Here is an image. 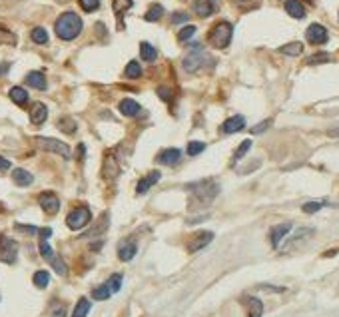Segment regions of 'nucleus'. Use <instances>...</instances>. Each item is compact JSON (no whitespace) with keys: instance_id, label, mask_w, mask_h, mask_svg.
Listing matches in <instances>:
<instances>
[{"instance_id":"1","label":"nucleus","mask_w":339,"mask_h":317,"mask_svg":"<svg viewBox=\"0 0 339 317\" xmlns=\"http://www.w3.org/2000/svg\"><path fill=\"white\" fill-rule=\"evenodd\" d=\"M186 190L192 194V207L196 205H207L216 200V196L220 194V186L214 180H200L194 181V183H188Z\"/></svg>"},{"instance_id":"2","label":"nucleus","mask_w":339,"mask_h":317,"mask_svg":"<svg viewBox=\"0 0 339 317\" xmlns=\"http://www.w3.org/2000/svg\"><path fill=\"white\" fill-rule=\"evenodd\" d=\"M82 18L76 14V12H62L60 16H58V20L54 24V32H56V36L60 38V40H74V38H78L80 36V32H82Z\"/></svg>"},{"instance_id":"3","label":"nucleus","mask_w":339,"mask_h":317,"mask_svg":"<svg viewBox=\"0 0 339 317\" xmlns=\"http://www.w3.org/2000/svg\"><path fill=\"white\" fill-rule=\"evenodd\" d=\"M231 36H233V26L231 22H218L214 24V28L207 32V42L214 46V48H227L231 42Z\"/></svg>"},{"instance_id":"4","label":"nucleus","mask_w":339,"mask_h":317,"mask_svg":"<svg viewBox=\"0 0 339 317\" xmlns=\"http://www.w3.org/2000/svg\"><path fill=\"white\" fill-rule=\"evenodd\" d=\"M34 144H36L40 150H44V152L58 154L60 158H64V160L72 158V150H70V146H68V144H64V142H60V140H54V138H44V136H36V138H34Z\"/></svg>"},{"instance_id":"5","label":"nucleus","mask_w":339,"mask_h":317,"mask_svg":"<svg viewBox=\"0 0 339 317\" xmlns=\"http://www.w3.org/2000/svg\"><path fill=\"white\" fill-rule=\"evenodd\" d=\"M90 220H92L90 207H86V205H78V207H74V209L66 216V226L70 227V229H74V231H78V229H82V227L88 226Z\"/></svg>"},{"instance_id":"6","label":"nucleus","mask_w":339,"mask_h":317,"mask_svg":"<svg viewBox=\"0 0 339 317\" xmlns=\"http://www.w3.org/2000/svg\"><path fill=\"white\" fill-rule=\"evenodd\" d=\"M203 58H205V54H203L202 46L194 44V50H190V52L186 54V58L181 60V66H184V70H186V72L194 74V72H198V70L202 68Z\"/></svg>"},{"instance_id":"7","label":"nucleus","mask_w":339,"mask_h":317,"mask_svg":"<svg viewBox=\"0 0 339 317\" xmlns=\"http://www.w3.org/2000/svg\"><path fill=\"white\" fill-rule=\"evenodd\" d=\"M18 257V244L8 235H0V259L4 263H14Z\"/></svg>"},{"instance_id":"8","label":"nucleus","mask_w":339,"mask_h":317,"mask_svg":"<svg viewBox=\"0 0 339 317\" xmlns=\"http://www.w3.org/2000/svg\"><path fill=\"white\" fill-rule=\"evenodd\" d=\"M305 38H307V42L314 46H319V44H325L327 40H329V32H327V28L325 26H321V24H311L307 30H305Z\"/></svg>"},{"instance_id":"9","label":"nucleus","mask_w":339,"mask_h":317,"mask_svg":"<svg viewBox=\"0 0 339 317\" xmlns=\"http://www.w3.org/2000/svg\"><path fill=\"white\" fill-rule=\"evenodd\" d=\"M38 204H40V207L44 209L48 216H54L60 209V200H58V196L54 192H42L38 196Z\"/></svg>"},{"instance_id":"10","label":"nucleus","mask_w":339,"mask_h":317,"mask_svg":"<svg viewBox=\"0 0 339 317\" xmlns=\"http://www.w3.org/2000/svg\"><path fill=\"white\" fill-rule=\"evenodd\" d=\"M212 240H214V231H200V233H196V235L190 240L188 251H190V253H196V251L203 249L205 246H210Z\"/></svg>"},{"instance_id":"11","label":"nucleus","mask_w":339,"mask_h":317,"mask_svg":"<svg viewBox=\"0 0 339 317\" xmlns=\"http://www.w3.org/2000/svg\"><path fill=\"white\" fill-rule=\"evenodd\" d=\"M136 251H138L136 240L134 237H126V240H122L120 246H118V257H120L122 261H132Z\"/></svg>"},{"instance_id":"12","label":"nucleus","mask_w":339,"mask_h":317,"mask_svg":"<svg viewBox=\"0 0 339 317\" xmlns=\"http://www.w3.org/2000/svg\"><path fill=\"white\" fill-rule=\"evenodd\" d=\"M192 10H194L198 16L207 18V16H212V14L218 10V2H216V0H194V2H192Z\"/></svg>"},{"instance_id":"13","label":"nucleus","mask_w":339,"mask_h":317,"mask_svg":"<svg viewBox=\"0 0 339 317\" xmlns=\"http://www.w3.org/2000/svg\"><path fill=\"white\" fill-rule=\"evenodd\" d=\"M162 178V174H160L158 170H154V172H150L148 176H144L142 180L138 181V186H136V194H140V196H144V194H148V190L152 188V186H156Z\"/></svg>"},{"instance_id":"14","label":"nucleus","mask_w":339,"mask_h":317,"mask_svg":"<svg viewBox=\"0 0 339 317\" xmlns=\"http://www.w3.org/2000/svg\"><path fill=\"white\" fill-rule=\"evenodd\" d=\"M244 128H246V118L244 116H231L222 124L224 134H236V132H242Z\"/></svg>"},{"instance_id":"15","label":"nucleus","mask_w":339,"mask_h":317,"mask_svg":"<svg viewBox=\"0 0 339 317\" xmlns=\"http://www.w3.org/2000/svg\"><path fill=\"white\" fill-rule=\"evenodd\" d=\"M158 164H164V166H174V164H178L181 160V150L178 148H166V150H162L158 154Z\"/></svg>"},{"instance_id":"16","label":"nucleus","mask_w":339,"mask_h":317,"mask_svg":"<svg viewBox=\"0 0 339 317\" xmlns=\"http://www.w3.org/2000/svg\"><path fill=\"white\" fill-rule=\"evenodd\" d=\"M292 224H279V226H273L270 231V240H271V246L277 249L279 248V244H281V240L292 231Z\"/></svg>"},{"instance_id":"17","label":"nucleus","mask_w":339,"mask_h":317,"mask_svg":"<svg viewBox=\"0 0 339 317\" xmlns=\"http://www.w3.org/2000/svg\"><path fill=\"white\" fill-rule=\"evenodd\" d=\"M26 84L30 88H36V90H46V76L40 70H34V72H28L26 74Z\"/></svg>"},{"instance_id":"18","label":"nucleus","mask_w":339,"mask_h":317,"mask_svg":"<svg viewBox=\"0 0 339 317\" xmlns=\"http://www.w3.org/2000/svg\"><path fill=\"white\" fill-rule=\"evenodd\" d=\"M46 118H48V108H46L42 102H36L32 106V110H30V122L36 124V126H40V124L46 122Z\"/></svg>"},{"instance_id":"19","label":"nucleus","mask_w":339,"mask_h":317,"mask_svg":"<svg viewBox=\"0 0 339 317\" xmlns=\"http://www.w3.org/2000/svg\"><path fill=\"white\" fill-rule=\"evenodd\" d=\"M118 110L122 116H128V118H134L136 114L140 112V104L132 100V98H124L120 104H118Z\"/></svg>"},{"instance_id":"20","label":"nucleus","mask_w":339,"mask_h":317,"mask_svg":"<svg viewBox=\"0 0 339 317\" xmlns=\"http://www.w3.org/2000/svg\"><path fill=\"white\" fill-rule=\"evenodd\" d=\"M285 12L292 16V18H305V6L299 2V0H285Z\"/></svg>"},{"instance_id":"21","label":"nucleus","mask_w":339,"mask_h":317,"mask_svg":"<svg viewBox=\"0 0 339 317\" xmlns=\"http://www.w3.org/2000/svg\"><path fill=\"white\" fill-rule=\"evenodd\" d=\"M8 96H10V100L16 104V106H20V108H24L26 104H28V92L24 90L22 86H14V88H10V92H8Z\"/></svg>"},{"instance_id":"22","label":"nucleus","mask_w":339,"mask_h":317,"mask_svg":"<svg viewBox=\"0 0 339 317\" xmlns=\"http://www.w3.org/2000/svg\"><path fill=\"white\" fill-rule=\"evenodd\" d=\"M12 180L16 186H20V188H26V186H30L32 181H34V176L30 174V172H26L22 168H16L14 172H12Z\"/></svg>"},{"instance_id":"23","label":"nucleus","mask_w":339,"mask_h":317,"mask_svg":"<svg viewBox=\"0 0 339 317\" xmlns=\"http://www.w3.org/2000/svg\"><path fill=\"white\" fill-rule=\"evenodd\" d=\"M132 0H112V6H114V12H116V16H118V20L132 8ZM118 28H122V20L118 22Z\"/></svg>"},{"instance_id":"24","label":"nucleus","mask_w":339,"mask_h":317,"mask_svg":"<svg viewBox=\"0 0 339 317\" xmlns=\"http://www.w3.org/2000/svg\"><path fill=\"white\" fill-rule=\"evenodd\" d=\"M248 305V317H262L264 315V303L257 297H248L246 299Z\"/></svg>"},{"instance_id":"25","label":"nucleus","mask_w":339,"mask_h":317,"mask_svg":"<svg viewBox=\"0 0 339 317\" xmlns=\"http://www.w3.org/2000/svg\"><path fill=\"white\" fill-rule=\"evenodd\" d=\"M140 56H142V60H146V62H154V60L158 58V50L152 44H148V42H142V44H140Z\"/></svg>"},{"instance_id":"26","label":"nucleus","mask_w":339,"mask_h":317,"mask_svg":"<svg viewBox=\"0 0 339 317\" xmlns=\"http://www.w3.org/2000/svg\"><path fill=\"white\" fill-rule=\"evenodd\" d=\"M88 313H90V299L80 297L76 307H74V311H72V317H86Z\"/></svg>"},{"instance_id":"27","label":"nucleus","mask_w":339,"mask_h":317,"mask_svg":"<svg viewBox=\"0 0 339 317\" xmlns=\"http://www.w3.org/2000/svg\"><path fill=\"white\" fill-rule=\"evenodd\" d=\"M162 16H164V6H162V4H152V6L148 8V12L144 14V18H146L148 22H158Z\"/></svg>"},{"instance_id":"28","label":"nucleus","mask_w":339,"mask_h":317,"mask_svg":"<svg viewBox=\"0 0 339 317\" xmlns=\"http://www.w3.org/2000/svg\"><path fill=\"white\" fill-rule=\"evenodd\" d=\"M279 52L285 54V56H299V54L303 52V44H301V42H290V44L281 46Z\"/></svg>"},{"instance_id":"29","label":"nucleus","mask_w":339,"mask_h":317,"mask_svg":"<svg viewBox=\"0 0 339 317\" xmlns=\"http://www.w3.org/2000/svg\"><path fill=\"white\" fill-rule=\"evenodd\" d=\"M56 126H58V128H60V130H62L64 134H74V132H76V128H78V126H76V122H74V120H72L70 116H64V118H60Z\"/></svg>"},{"instance_id":"30","label":"nucleus","mask_w":339,"mask_h":317,"mask_svg":"<svg viewBox=\"0 0 339 317\" xmlns=\"http://www.w3.org/2000/svg\"><path fill=\"white\" fill-rule=\"evenodd\" d=\"M30 38H32L34 44H46V42H48V32H46L42 26H36V28H32V32H30Z\"/></svg>"},{"instance_id":"31","label":"nucleus","mask_w":339,"mask_h":317,"mask_svg":"<svg viewBox=\"0 0 339 317\" xmlns=\"http://www.w3.org/2000/svg\"><path fill=\"white\" fill-rule=\"evenodd\" d=\"M329 60H331V56L327 52H317V54H311L309 58H305V64L307 66H316V64H325Z\"/></svg>"},{"instance_id":"32","label":"nucleus","mask_w":339,"mask_h":317,"mask_svg":"<svg viewBox=\"0 0 339 317\" xmlns=\"http://www.w3.org/2000/svg\"><path fill=\"white\" fill-rule=\"evenodd\" d=\"M110 295H112V292H110V287H108L106 283L92 289V297H94L96 301H106V299H110Z\"/></svg>"},{"instance_id":"33","label":"nucleus","mask_w":339,"mask_h":317,"mask_svg":"<svg viewBox=\"0 0 339 317\" xmlns=\"http://www.w3.org/2000/svg\"><path fill=\"white\" fill-rule=\"evenodd\" d=\"M309 235H314V229H309V227H307V229H305V227H303V229H299V231H297V233H295L294 237H292V240H290V242H288V248L283 249V251H288V249H292L295 246V244H299V242H301V240H303V237H309Z\"/></svg>"},{"instance_id":"34","label":"nucleus","mask_w":339,"mask_h":317,"mask_svg":"<svg viewBox=\"0 0 339 317\" xmlns=\"http://www.w3.org/2000/svg\"><path fill=\"white\" fill-rule=\"evenodd\" d=\"M124 76H126V78H130V80L140 78V76H142V66H140L136 60L128 62V64H126V70H124Z\"/></svg>"},{"instance_id":"35","label":"nucleus","mask_w":339,"mask_h":317,"mask_svg":"<svg viewBox=\"0 0 339 317\" xmlns=\"http://www.w3.org/2000/svg\"><path fill=\"white\" fill-rule=\"evenodd\" d=\"M32 281H34V285L36 287H40V289H44L46 285H48V281H50V273L44 272V270H40V272L34 273V277H32Z\"/></svg>"},{"instance_id":"36","label":"nucleus","mask_w":339,"mask_h":317,"mask_svg":"<svg viewBox=\"0 0 339 317\" xmlns=\"http://www.w3.org/2000/svg\"><path fill=\"white\" fill-rule=\"evenodd\" d=\"M249 148H251V140H244L240 146H238V150H236V154H233V162H240V160L244 158L246 154L249 152Z\"/></svg>"},{"instance_id":"37","label":"nucleus","mask_w":339,"mask_h":317,"mask_svg":"<svg viewBox=\"0 0 339 317\" xmlns=\"http://www.w3.org/2000/svg\"><path fill=\"white\" fill-rule=\"evenodd\" d=\"M0 44H8V46L16 44V36L10 30H6L4 26H0Z\"/></svg>"},{"instance_id":"38","label":"nucleus","mask_w":339,"mask_h":317,"mask_svg":"<svg viewBox=\"0 0 339 317\" xmlns=\"http://www.w3.org/2000/svg\"><path fill=\"white\" fill-rule=\"evenodd\" d=\"M122 279H124V277H122V273H114L112 277L106 281V285L110 287V292H112V294L120 292V287H122Z\"/></svg>"},{"instance_id":"39","label":"nucleus","mask_w":339,"mask_h":317,"mask_svg":"<svg viewBox=\"0 0 339 317\" xmlns=\"http://www.w3.org/2000/svg\"><path fill=\"white\" fill-rule=\"evenodd\" d=\"M50 317H66V305L62 301H54L50 307Z\"/></svg>"},{"instance_id":"40","label":"nucleus","mask_w":339,"mask_h":317,"mask_svg":"<svg viewBox=\"0 0 339 317\" xmlns=\"http://www.w3.org/2000/svg\"><path fill=\"white\" fill-rule=\"evenodd\" d=\"M203 150H205V144H203V142H190L188 148H186L188 156H198V154H202Z\"/></svg>"},{"instance_id":"41","label":"nucleus","mask_w":339,"mask_h":317,"mask_svg":"<svg viewBox=\"0 0 339 317\" xmlns=\"http://www.w3.org/2000/svg\"><path fill=\"white\" fill-rule=\"evenodd\" d=\"M78 4L84 12H96L100 8V0H78Z\"/></svg>"},{"instance_id":"42","label":"nucleus","mask_w":339,"mask_h":317,"mask_svg":"<svg viewBox=\"0 0 339 317\" xmlns=\"http://www.w3.org/2000/svg\"><path fill=\"white\" fill-rule=\"evenodd\" d=\"M50 263H52V268H54V272L58 273V275H66V273H68L66 263H64V261H62V259H60V257H56V255H54V257H52V259H50Z\"/></svg>"},{"instance_id":"43","label":"nucleus","mask_w":339,"mask_h":317,"mask_svg":"<svg viewBox=\"0 0 339 317\" xmlns=\"http://www.w3.org/2000/svg\"><path fill=\"white\" fill-rule=\"evenodd\" d=\"M38 249H40V255L44 257L46 261H50V259L54 257V251H52L50 244H48L46 240H40V244H38Z\"/></svg>"},{"instance_id":"44","label":"nucleus","mask_w":339,"mask_h":317,"mask_svg":"<svg viewBox=\"0 0 339 317\" xmlns=\"http://www.w3.org/2000/svg\"><path fill=\"white\" fill-rule=\"evenodd\" d=\"M229 2L236 4L242 10H249V8H257L259 6V0H229Z\"/></svg>"},{"instance_id":"45","label":"nucleus","mask_w":339,"mask_h":317,"mask_svg":"<svg viewBox=\"0 0 339 317\" xmlns=\"http://www.w3.org/2000/svg\"><path fill=\"white\" fill-rule=\"evenodd\" d=\"M194 34H196V26H192V24H190V26L181 28L180 32H178V40H180V42H188Z\"/></svg>"},{"instance_id":"46","label":"nucleus","mask_w":339,"mask_h":317,"mask_svg":"<svg viewBox=\"0 0 339 317\" xmlns=\"http://www.w3.org/2000/svg\"><path fill=\"white\" fill-rule=\"evenodd\" d=\"M323 205H325V202H307V204H303L301 209H303L305 214H317Z\"/></svg>"},{"instance_id":"47","label":"nucleus","mask_w":339,"mask_h":317,"mask_svg":"<svg viewBox=\"0 0 339 317\" xmlns=\"http://www.w3.org/2000/svg\"><path fill=\"white\" fill-rule=\"evenodd\" d=\"M190 16H188V12L186 10H180V12H172L170 14V22L172 24H181V22H186Z\"/></svg>"},{"instance_id":"48","label":"nucleus","mask_w":339,"mask_h":317,"mask_svg":"<svg viewBox=\"0 0 339 317\" xmlns=\"http://www.w3.org/2000/svg\"><path fill=\"white\" fill-rule=\"evenodd\" d=\"M270 126H271V120H264V122H259L257 126H253V128H251V134H264Z\"/></svg>"},{"instance_id":"49","label":"nucleus","mask_w":339,"mask_h":317,"mask_svg":"<svg viewBox=\"0 0 339 317\" xmlns=\"http://www.w3.org/2000/svg\"><path fill=\"white\" fill-rule=\"evenodd\" d=\"M16 229L18 231H24V233H38V227H34V226H24V224H16Z\"/></svg>"},{"instance_id":"50","label":"nucleus","mask_w":339,"mask_h":317,"mask_svg":"<svg viewBox=\"0 0 339 317\" xmlns=\"http://www.w3.org/2000/svg\"><path fill=\"white\" fill-rule=\"evenodd\" d=\"M158 96L162 98V100H166V102H168V100L172 98V92H170V88H166V86H160V88H158Z\"/></svg>"},{"instance_id":"51","label":"nucleus","mask_w":339,"mask_h":317,"mask_svg":"<svg viewBox=\"0 0 339 317\" xmlns=\"http://www.w3.org/2000/svg\"><path fill=\"white\" fill-rule=\"evenodd\" d=\"M38 233H40V240H48L52 235V229L50 227H42V229H38Z\"/></svg>"},{"instance_id":"52","label":"nucleus","mask_w":339,"mask_h":317,"mask_svg":"<svg viewBox=\"0 0 339 317\" xmlns=\"http://www.w3.org/2000/svg\"><path fill=\"white\" fill-rule=\"evenodd\" d=\"M0 170H10V162L0 156Z\"/></svg>"},{"instance_id":"53","label":"nucleus","mask_w":339,"mask_h":317,"mask_svg":"<svg viewBox=\"0 0 339 317\" xmlns=\"http://www.w3.org/2000/svg\"><path fill=\"white\" fill-rule=\"evenodd\" d=\"M8 68H10V64H8V62H0V76H4V74L8 72Z\"/></svg>"},{"instance_id":"54","label":"nucleus","mask_w":339,"mask_h":317,"mask_svg":"<svg viewBox=\"0 0 339 317\" xmlns=\"http://www.w3.org/2000/svg\"><path fill=\"white\" fill-rule=\"evenodd\" d=\"M84 154H86V146H84V144H78V158L82 160Z\"/></svg>"},{"instance_id":"55","label":"nucleus","mask_w":339,"mask_h":317,"mask_svg":"<svg viewBox=\"0 0 339 317\" xmlns=\"http://www.w3.org/2000/svg\"><path fill=\"white\" fill-rule=\"evenodd\" d=\"M327 134H329L331 138H339V126H337V128H331Z\"/></svg>"},{"instance_id":"56","label":"nucleus","mask_w":339,"mask_h":317,"mask_svg":"<svg viewBox=\"0 0 339 317\" xmlns=\"http://www.w3.org/2000/svg\"><path fill=\"white\" fill-rule=\"evenodd\" d=\"M307 2H316V0H307Z\"/></svg>"}]
</instances>
